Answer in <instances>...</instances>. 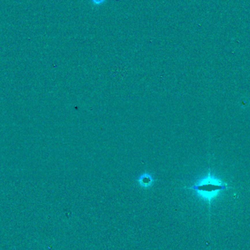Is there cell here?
I'll list each match as a JSON object with an SVG mask.
<instances>
[{"label":"cell","instance_id":"cell-1","mask_svg":"<svg viewBox=\"0 0 250 250\" xmlns=\"http://www.w3.org/2000/svg\"><path fill=\"white\" fill-rule=\"evenodd\" d=\"M187 188L195 191L197 195L207 200L210 204L221 191L228 188V186L221 179L213 176L209 171L207 176L198 180L192 187Z\"/></svg>","mask_w":250,"mask_h":250},{"label":"cell","instance_id":"cell-2","mask_svg":"<svg viewBox=\"0 0 250 250\" xmlns=\"http://www.w3.org/2000/svg\"><path fill=\"white\" fill-rule=\"evenodd\" d=\"M138 182L140 187L143 188H149L154 183V178L151 174L146 173L139 176L138 178Z\"/></svg>","mask_w":250,"mask_h":250}]
</instances>
